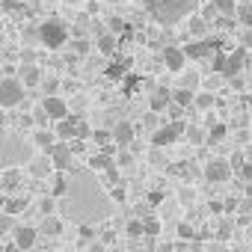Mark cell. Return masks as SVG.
Returning a JSON list of instances; mask_svg holds the SVG:
<instances>
[{
  "instance_id": "cell-1",
  "label": "cell",
  "mask_w": 252,
  "mask_h": 252,
  "mask_svg": "<svg viewBox=\"0 0 252 252\" xmlns=\"http://www.w3.org/2000/svg\"><path fill=\"white\" fill-rule=\"evenodd\" d=\"M196 9V0H149V12L160 24H172Z\"/></svg>"
},
{
  "instance_id": "cell-2",
  "label": "cell",
  "mask_w": 252,
  "mask_h": 252,
  "mask_svg": "<svg viewBox=\"0 0 252 252\" xmlns=\"http://www.w3.org/2000/svg\"><path fill=\"white\" fill-rule=\"evenodd\" d=\"M39 39L48 45V48H63L65 45V39H68V27L60 21V18H51V21H45L42 27H39Z\"/></svg>"
},
{
  "instance_id": "cell-3",
  "label": "cell",
  "mask_w": 252,
  "mask_h": 252,
  "mask_svg": "<svg viewBox=\"0 0 252 252\" xmlns=\"http://www.w3.org/2000/svg\"><path fill=\"white\" fill-rule=\"evenodd\" d=\"M24 101V83L15 80V77H3L0 80V107L9 110V107H18Z\"/></svg>"
},
{
  "instance_id": "cell-4",
  "label": "cell",
  "mask_w": 252,
  "mask_h": 252,
  "mask_svg": "<svg viewBox=\"0 0 252 252\" xmlns=\"http://www.w3.org/2000/svg\"><path fill=\"white\" fill-rule=\"evenodd\" d=\"M48 158H51V166L57 172H68L71 169V160H74V152H71L68 143H54L51 152H48Z\"/></svg>"
},
{
  "instance_id": "cell-5",
  "label": "cell",
  "mask_w": 252,
  "mask_h": 252,
  "mask_svg": "<svg viewBox=\"0 0 252 252\" xmlns=\"http://www.w3.org/2000/svg\"><path fill=\"white\" fill-rule=\"evenodd\" d=\"M184 131H187V128H184V122H169L166 128H160V131L152 137V143H155V146H160V149H163V146H172Z\"/></svg>"
},
{
  "instance_id": "cell-6",
  "label": "cell",
  "mask_w": 252,
  "mask_h": 252,
  "mask_svg": "<svg viewBox=\"0 0 252 252\" xmlns=\"http://www.w3.org/2000/svg\"><path fill=\"white\" fill-rule=\"evenodd\" d=\"M42 113H45L51 122H60V119L68 116V107H65V101H63L60 95H45V101H42Z\"/></svg>"
},
{
  "instance_id": "cell-7",
  "label": "cell",
  "mask_w": 252,
  "mask_h": 252,
  "mask_svg": "<svg viewBox=\"0 0 252 252\" xmlns=\"http://www.w3.org/2000/svg\"><path fill=\"white\" fill-rule=\"evenodd\" d=\"M205 178L208 181H228L231 178V163L228 160H222V158H217V160H208L205 163Z\"/></svg>"
},
{
  "instance_id": "cell-8",
  "label": "cell",
  "mask_w": 252,
  "mask_h": 252,
  "mask_svg": "<svg viewBox=\"0 0 252 252\" xmlns=\"http://www.w3.org/2000/svg\"><path fill=\"white\" fill-rule=\"evenodd\" d=\"M36 237H39V231H36L33 225H21V228H15V246H18L21 252H27V249H33V243H36Z\"/></svg>"
},
{
  "instance_id": "cell-9",
  "label": "cell",
  "mask_w": 252,
  "mask_h": 252,
  "mask_svg": "<svg viewBox=\"0 0 252 252\" xmlns=\"http://www.w3.org/2000/svg\"><path fill=\"white\" fill-rule=\"evenodd\" d=\"M184 27H187V36H190V39H205V36H208V21H205L202 15H190V18L184 21Z\"/></svg>"
},
{
  "instance_id": "cell-10",
  "label": "cell",
  "mask_w": 252,
  "mask_h": 252,
  "mask_svg": "<svg viewBox=\"0 0 252 252\" xmlns=\"http://www.w3.org/2000/svg\"><path fill=\"white\" fill-rule=\"evenodd\" d=\"M184 60H187L184 48H166V51H163V63H166L169 71H181V68H184Z\"/></svg>"
},
{
  "instance_id": "cell-11",
  "label": "cell",
  "mask_w": 252,
  "mask_h": 252,
  "mask_svg": "<svg viewBox=\"0 0 252 252\" xmlns=\"http://www.w3.org/2000/svg\"><path fill=\"white\" fill-rule=\"evenodd\" d=\"M113 140L125 149V146H131L134 143V125L131 122H119L116 128H113Z\"/></svg>"
},
{
  "instance_id": "cell-12",
  "label": "cell",
  "mask_w": 252,
  "mask_h": 252,
  "mask_svg": "<svg viewBox=\"0 0 252 252\" xmlns=\"http://www.w3.org/2000/svg\"><path fill=\"white\" fill-rule=\"evenodd\" d=\"M18 74H21V83H24V86H39V83H42V71H39V65H33V63H21Z\"/></svg>"
},
{
  "instance_id": "cell-13",
  "label": "cell",
  "mask_w": 252,
  "mask_h": 252,
  "mask_svg": "<svg viewBox=\"0 0 252 252\" xmlns=\"http://www.w3.org/2000/svg\"><path fill=\"white\" fill-rule=\"evenodd\" d=\"M169 104H172V95L169 92H155L152 101H149V110L152 113H163V110H169Z\"/></svg>"
},
{
  "instance_id": "cell-14",
  "label": "cell",
  "mask_w": 252,
  "mask_h": 252,
  "mask_svg": "<svg viewBox=\"0 0 252 252\" xmlns=\"http://www.w3.org/2000/svg\"><path fill=\"white\" fill-rule=\"evenodd\" d=\"M234 18H237L240 27H252V0H246V3H237Z\"/></svg>"
},
{
  "instance_id": "cell-15",
  "label": "cell",
  "mask_w": 252,
  "mask_h": 252,
  "mask_svg": "<svg viewBox=\"0 0 252 252\" xmlns=\"http://www.w3.org/2000/svg\"><path fill=\"white\" fill-rule=\"evenodd\" d=\"M21 184V172L18 169H6V172H0V187L3 190H15Z\"/></svg>"
},
{
  "instance_id": "cell-16",
  "label": "cell",
  "mask_w": 252,
  "mask_h": 252,
  "mask_svg": "<svg viewBox=\"0 0 252 252\" xmlns=\"http://www.w3.org/2000/svg\"><path fill=\"white\" fill-rule=\"evenodd\" d=\"M57 137H60V140H71V137H74V119L65 116V119L57 122Z\"/></svg>"
},
{
  "instance_id": "cell-17",
  "label": "cell",
  "mask_w": 252,
  "mask_h": 252,
  "mask_svg": "<svg viewBox=\"0 0 252 252\" xmlns=\"http://www.w3.org/2000/svg\"><path fill=\"white\" fill-rule=\"evenodd\" d=\"M89 166H92V169H113V158H110L107 152H98V155L89 158Z\"/></svg>"
},
{
  "instance_id": "cell-18",
  "label": "cell",
  "mask_w": 252,
  "mask_h": 252,
  "mask_svg": "<svg viewBox=\"0 0 252 252\" xmlns=\"http://www.w3.org/2000/svg\"><path fill=\"white\" fill-rule=\"evenodd\" d=\"M225 134H228V128H225L222 122H211V131H208V137H205V140H208V143H220Z\"/></svg>"
},
{
  "instance_id": "cell-19",
  "label": "cell",
  "mask_w": 252,
  "mask_h": 252,
  "mask_svg": "<svg viewBox=\"0 0 252 252\" xmlns=\"http://www.w3.org/2000/svg\"><path fill=\"white\" fill-rule=\"evenodd\" d=\"M51 169H54V166H51V158H48V160H33V163H30V172H33L36 178H45Z\"/></svg>"
},
{
  "instance_id": "cell-20",
  "label": "cell",
  "mask_w": 252,
  "mask_h": 252,
  "mask_svg": "<svg viewBox=\"0 0 252 252\" xmlns=\"http://www.w3.org/2000/svg\"><path fill=\"white\" fill-rule=\"evenodd\" d=\"M211 3L217 6L220 15H234V9H237V0H211Z\"/></svg>"
},
{
  "instance_id": "cell-21",
  "label": "cell",
  "mask_w": 252,
  "mask_h": 252,
  "mask_svg": "<svg viewBox=\"0 0 252 252\" xmlns=\"http://www.w3.org/2000/svg\"><path fill=\"white\" fill-rule=\"evenodd\" d=\"M33 143H36L39 149H48V152H51V146H54V134H48V131H36V134H33Z\"/></svg>"
},
{
  "instance_id": "cell-22",
  "label": "cell",
  "mask_w": 252,
  "mask_h": 252,
  "mask_svg": "<svg viewBox=\"0 0 252 252\" xmlns=\"http://www.w3.org/2000/svg\"><path fill=\"white\" fill-rule=\"evenodd\" d=\"M193 104H196L199 110H211V107H214V95H211V92H199V95H193Z\"/></svg>"
},
{
  "instance_id": "cell-23",
  "label": "cell",
  "mask_w": 252,
  "mask_h": 252,
  "mask_svg": "<svg viewBox=\"0 0 252 252\" xmlns=\"http://www.w3.org/2000/svg\"><path fill=\"white\" fill-rule=\"evenodd\" d=\"M172 104H181V107H187V104H193V95H190L187 89H175V92H172Z\"/></svg>"
},
{
  "instance_id": "cell-24",
  "label": "cell",
  "mask_w": 252,
  "mask_h": 252,
  "mask_svg": "<svg viewBox=\"0 0 252 252\" xmlns=\"http://www.w3.org/2000/svg\"><path fill=\"white\" fill-rule=\"evenodd\" d=\"M51 190H54V196H65V190H68V181L63 178V172L54 178V184H51Z\"/></svg>"
},
{
  "instance_id": "cell-25",
  "label": "cell",
  "mask_w": 252,
  "mask_h": 252,
  "mask_svg": "<svg viewBox=\"0 0 252 252\" xmlns=\"http://www.w3.org/2000/svg\"><path fill=\"white\" fill-rule=\"evenodd\" d=\"M160 231V222L155 217H143V234H158Z\"/></svg>"
},
{
  "instance_id": "cell-26",
  "label": "cell",
  "mask_w": 252,
  "mask_h": 252,
  "mask_svg": "<svg viewBox=\"0 0 252 252\" xmlns=\"http://www.w3.org/2000/svg\"><path fill=\"white\" fill-rule=\"evenodd\" d=\"M98 48H101L104 54H113V48H116V39L104 33V36H98Z\"/></svg>"
},
{
  "instance_id": "cell-27",
  "label": "cell",
  "mask_w": 252,
  "mask_h": 252,
  "mask_svg": "<svg viewBox=\"0 0 252 252\" xmlns=\"http://www.w3.org/2000/svg\"><path fill=\"white\" fill-rule=\"evenodd\" d=\"M60 228H63V222H60L57 217H48L45 225H42V231H48V234H60Z\"/></svg>"
},
{
  "instance_id": "cell-28",
  "label": "cell",
  "mask_w": 252,
  "mask_h": 252,
  "mask_svg": "<svg viewBox=\"0 0 252 252\" xmlns=\"http://www.w3.org/2000/svg\"><path fill=\"white\" fill-rule=\"evenodd\" d=\"M24 205H27V199L15 196V199H9V202H6V214H18V211H21Z\"/></svg>"
},
{
  "instance_id": "cell-29",
  "label": "cell",
  "mask_w": 252,
  "mask_h": 252,
  "mask_svg": "<svg viewBox=\"0 0 252 252\" xmlns=\"http://www.w3.org/2000/svg\"><path fill=\"white\" fill-rule=\"evenodd\" d=\"M128 237H143V220L134 217V220L128 222Z\"/></svg>"
},
{
  "instance_id": "cell-30",
  "label": "cell",
  "mask_w": 252,
  "mask_h": 252,
  "mask_svg": "<svg viewBox=\"0 0 252 252\" xmlns=\"http://www.w3.org/2000/svg\"><path fill=\"white\" fill-rule=\"evenodd\" d=\"M89 134V125L83 122V119H74V137L80 140V137H86Z\"/></svg>"
},
{
  "instance_id": "cell-31",
  "label": "cell",
  "mask_w": 252,
  "mask_h": 252,
  "mask_svg": "<svg viewBox=\"0 0 252 252\" xmlns=\"http://www.w3.org/2000/svg\"><path fill=\"white\" fill-rule=\"evenodd\" d=\"M9 228H12V214L3 211V214H0V234H6Z\"/></svg>"
},
{
  "instance_id": "cell-32",
  "label": "cell",
  "mask_w": 252,
  "mask_h": 252,
  "mask_svg": "<svg viewBox=\"0 0 252 252\" xmlns=\"http://www.w3.org/2000/svg\"><path fill=\"white\" fill-rule=\"evenodd\" d=\"M184 134H187V140H193L196 146H202V143H205V134H202L199 128H190V131H184Z\"/></svg>"
},
{
  "instance_id": "cell-33",
  "label": "cell",
  "mask_w": 252,
  "mask_h": 252,
  "mask_svg": "<svg viewBox=\"0 0 252 252\" xmlns=\"http://www.w3.org/2000/svg\"><path fill=\"white\" fill-rule=\"evenodd\" d=\"M71 48H74V54H86V51H89V42H86V39H74Z\"/></svg>"
},
{
  "instance_id": "cell-34",
  "label": "cell",
  "mask_w": 252,
  "mask_h": 252,
  "mask_svg": "<svg viewBox=\"0 0 252 252\" xmlns=\"http://www.w3.org/2000/svg\"><path fill=\"white\" fill-rule=\"evenodd\" d=\"M42 89H45L48 95H54V89H57V77H45V80H42Z\"/></svg>"
},
{
  "instance_id": "cell-35",
  "label": "cell",
  "mask_w": 252,
  "mask_h": 252,
  "mask_svg": "<svg viewBox=\"0 0 252 252\" xmlns=\"http://www.w3.org/2000/svg\"><path fill=\"white\" fill-rule=\"evenodd\" d=\"M193 234H196V231H193V225H187V222H181V225H178V237H184V240H187V237H193Z\"/></svg>"
},
{
  "instance_id": "cell-36",
  "label": "cell",
  "mask_w": 252,
  "mask_h": 252,
  "mask_svg": "<svg viewBox=\"0 0 252 252\" xmlns=\"http://www.w3.org/2000/svg\"><path fill=\"white\" fill-rule=\"evenodd\" d=\"M228 231H231V220L220 222V240H225V237H228Z\"/></svg>"
},
{
  "instance_id": "cell-37",
  "label": "cell",
  "mask_w": 252,
  "mask_h": 252,
  "mask_svg": "<svg viewBox=\"0 0 252 252\" xmlns=\"http://www.w3.org/2000/svg\"><path fill=\"white\" fill-rule=\"evenodd\" d=\"M243 48H252V27H246L243 33Z\"/></svg>"
},
{
  "instance_id": "cell-38",
  "label": "cell",
  "mask_w": 252,
  "mask_h": 252,
  "mask_svg": "<svg viewBox=\"0 0 252 252\" xmlns=\"http://www.w3.org/2000/svg\"><path fill=\"white\" fill-rule=\"evenodd\" d=\"M80 237H83V240H92V237H95V231H92V228H86V225H83V228H80Z\"/></svg>"
},
{
  "instance_id": "cell-39",
  "label": "cell",
  "mask_w": 252,
  "mask_h": 252,
  "mask_svg": "<svg viewBox=\"0 0 252 252\" xmlns=\"http://www.w3.org/2000/svg\"><path fill=\"white\" fill-rule=\"evenodd\" d=\"M113 199L122 202V199H125V187H113Z\"/></svg>"
},
{
  "instance_id": "cell-40",
  "label": "cell",
  "mask_w": 252,
  "mask_h": 252,
  "mask_svg": "<svg viewBox=\"0 0 252 252\" xmlns=\"http://www.w3.org/2000/svg\"><path fill=\"white\" fill-rule=\"evenodd\" d=\"M160 199H163V196H160L158 190H155V193H149V202H152V205H160Z\"/></svg>"
},
{
  "instance_id": "cell-41",
  "label": "cell",
  "mask_w": 252,
  "mask_h": 252,
  "mask_svg": "<svg viewBox=\"0 0 252 252\" xmlns=\"http://www.w3.org/2000/svg\"><path fill=\"white\" fill-rule=\"evenodd\" d=\"M89 252H104V246H98V243H92V246H89Z\"/></svg>"
},
{
  "instance_id": "cell-42",
  "label": "cell",
  "mask_w": 252,
  "mask_h": 252,
  "mask_svg": "<svg viewBox=\"0 0 252 252\" xmlns=\"http://www.w3.org/2000/svg\"><path fill=\"white\" fill-rule=\"evenodd\" d=\"M3 122H6V113H3V107H0V128H3Z\"/></svg>"
},
{
  "instance_id": "cell-43",
  "label": "cell",
  "mask_w": 252,
  "mask_h": 252,
  "mask_svg": "<svg viewBox=\"0 0 252 252\" xmlns=\"http://www.w3.org/2000/svg\"><path fill=\"white\" fill-rule=\"evenodd\" d=\"M158 252H172V246L166 243V246H158Z\"/></svg>"
},
{
  "instance_id": "cell-44",
  "label": "cell",
  "mask_w": 252,
  "mask_h": 252,
  "mask_svg": "<svg viewBox=\"0 0 252 252\" xmlns=\"http://www.w3.org/2000/svg\"><path fill=\"white\" fill-rule=\"evenodd\" d=\"M211 252H225V249L222 246H211Z\"/></svg>"
},
{
  "instance_id": "cell-45",
  "label": "cell",
  "mask_w": 252,
  "mask_h": 252,
  "mask_svg": "<svg viewBox=\"0 0 252 252\" xmlns=\"http://www.w3.org/2000/svg\"><path fill=\"white\" fill-rule=\"evenodd\" d=\"M231 252H243V249H231Z\"/></svg>"
},
{
  "instance_id": "cell-46",
  "label": "cell",
  "mask_w": 252,
  "mask_h": 252,
  "mask_svg": "<svg viewBox=\"0 0 252 252\" xmlns=\"http://www.w3.org/2000/svg\"><path fill=\"white\" fill-rule=\"evenodd\" d=\"M0 252H3V246H0Z\"/></svg>"
}]
</instances>
